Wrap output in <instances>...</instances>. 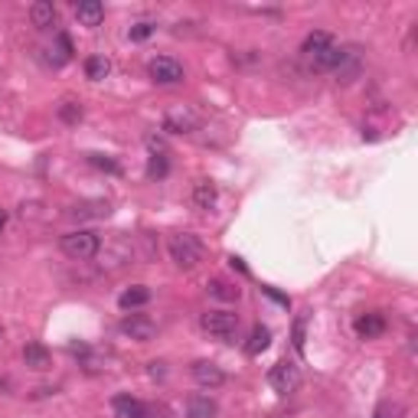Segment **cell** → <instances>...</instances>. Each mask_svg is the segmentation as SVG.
<instances>
[{"mask_svg":"<svg viewBox=\"0 0 418 418\" xmlns=\"http://www.w3.org/2000/svg\"><path fill=\"white\" fill-rule=\"evenodd\" d=\"M399 415H402L399 405H392V409H389V405H379V409H376V418H399Z\"/></svg>","mask_w":418,"mask_h":418,"instance_id":"4316f807","label":"cell"},{"mask_svg":"<svg viewBox=\"0 0 418 418\" xmlns=\"http://www.w3.org/2000/svg\"><path fill=\"white\" fill-rule=\"evenodd\" d=\"M30 24L36 26V30H49V26L56 24V7L49 4V0L33 4V7H30Z\"/></svg>","mask_w":418,"mask_h":418,"instance_id":"2e32d148","label":"cell"},{"mask_svg":"<svg viewBox=\"0 0 418 418\" xmlns=\"http://www.w3.org/2000/svg\"><path fill=\"white\" fill-rule=\"evenodd\" d=\"M157 33V24H151V20H141V24H134L131 30H128V36L134 39V43H144L148 36H154Z\"/></svg>","mask_w":418,"mask_h":418,"instance_id":"603a6c76","label":"cell"},{"mask_svg":"<svg viewBox=\"0 0 418 418\" xmlns=\"http://www.w3.org/2000/svg\"><path fill=\"white\" fill-rule=\"evenodd\" d=\"M219 200V190L213 180H196L193 183V206L196 209H213Z\"/></svg>","mask_w":418,"mask_h":418,"instance_id":"4fadbf2b","label":"cell"},{"mask_svg":"<svg viewBox=\"0 0 418 418\" xmlns=\"http://www.w3.org/2000/svg\"><path fill=\"white\" fill-rule=\"evenodd\" d=\"M88 163L92 167H98V170H108V173H121V167H118L111 157H105V154H88Z\"/></svg>","mask_w":418,"mask_h":418,"instance_id":"cb8c5ba5","label":"cell"},{"mask_svg":"<svg viewBox=\"0 0 418 418\" xmlns=\"http://www.w3.org/2000/svg\"><path fill=\"white\" fill-rule=\"evenodd\" d=\"M206 291H209L213 297H216V301H239V295H242L239 287H235V285H229V281H223V278L209 281V285H206Z\"/></svg>","mask_w":418,"mask_h":418,"instance_id":"ffe728a7","label":"cell"},{"mask_svg":"<svg viewBox=\"0 0 418 418\" xmlns=\"http://www.w3.org/2000/svg\"><path fill=\"white\" fill-rule=\"evenodd\" d=\"M108 213H111V206L105 200H86V203H78V206L69 209L72 219H105Z\"/></svg>","mask_w":418,"mask_h":418,"instance_id":"8fae6325","label":"cell"},{"mask_svg":"<svg viewBox=\"0 0 418 418\" xmlns=\"http://www.w3.org/2000/svg\"><path fill=\"white\" fill-rule=\"evenodd\" d=\"M268 386L275 389V392L287 395V392H295L297 386H301V369H297L291 360H281V363L271 366L268 372Z\"/></svg>","mask_w":418,"mask_h":418,"instance_id":"277c9868","label":"cell"},{"mask_svg":"<svg viewBox=\"0 0 418 418\" xmlns=\"http://www.w3.org/2000/svg\"><path fill=\"white\" fill-rule=\"evenodd\" d=\"M59 245H62V252H66L69 258H76V262H88V258H95L101 252V239H98V233H92V229L66 233Z\"/></svg>","mask_w":418,"mask_h":418,"instance_id":"7a4b0ae2","label":"cell"},{"mask_svg":"<svg viewBox=\"0 0 418 418\" xmlns=\"http://www.w3.org/2000/svg\"><path fill=\"white\" fill-rule=\"evenodd\" d=\"M4 225H7V213L0 209V233H4Z\"/></svg>","mask_w":418,"mask_h":418,"instance_id":"f1b7e54d","label":"cell"},{"mask_svg":"<svg viewBox=\"0 0 418 418\" xmlns=\"http://www.w3.org/2000/svg\"><path fill=\"white\" fill-rule=\"evenodd\" d=\"M216 415V402L209 395H193L186 402V418H213Z\"/></svg>","mask_w":418,"mask_h":418,"instance_id":"d6986e66","label":"cell"},{"mask_svg":"<svg viewBox=\"0 0 418 418\" xmlns=\"http://www.w3.org/2000/svg\"><path fill=\"white\" fill-rule=\"evenodd\" d=\"M59 118L66 124H76L78 118H82V108H78L76 101H66V105H59Z\"/></svg>","mask_w":418,"mask_h":418,"instance_id":"d4e9b609","label":"cell"},{"mask_svg":"<svg viewBox=\"0 0 418 418\" xmlns=\"http://www.w3.org/2000/svg\"><path fill=\"white\" fill-rule=\"evenodd\" d=\"M118 330L124 333V337H131V340L138 343H148L154 340V333H157V324L151 317H144V314H128V317L118 324Z\"/></svg>","mask_w":418,"mask_h":418,"instance_id":"8992f818","label":"cell"},{"mask_svg":"<svg viewBox=\"0 0 418 418\" xmlns=\"http://www.w3.org/2000/svg\"><path fill=\"white\" fill-rule=\"evenodd\" d=\"M167 255H170V262L177 265V268L190 271V268H196V265L203 262L206 248H203V242L196 239L193 233H177V235L167 239Z\"/></svg>","mask_w":418,"mask_h":418,"instance_id":"6da1fadb","label":"cell"},{"mask_svg":"<svg viewBox=\"0 0 418 418\" xmlns=\"http://www.w3.org/2000/svg\"><path fill=\"white\" fill-rule=\"evenodd\" d=\"M151 301V287L144 285H134L128 287V291H121V297H118V304H121L124 310H134V307H144V304Z\"/></svg>","mask_w":418,"mask_h":418,"instance_id":"e0dca14e","label":"cell"},{"mask_svg":"<svg viewBox=\"0 0 418 418\" xmlns=\"http://www.w3.org/2000/svg\"><path fill=\"white\" fill-rule=\"evenodd\" d=\"M24 363L30 366V369L43 372V369H49V366H53V357H49V350L43 347V343H26V347H24Z\"/></svg>","mask_w":418,"mask_h":418,"instance_id":"7c38bea8","label":"cell"},{"mask_svg":"<svg viewBox=\"0 0 418 418\" xmlns=\"http://www.w3.org/2000/svg\"><path fill=\"white\" fill-rule=\"evenodd\" d=\"M196 115L190 108H170L167 115H163V131H170V134H190L196 131Z\"/></svg>","mask_w":418,"mask_h":418,"instance_id":"ba28073f","label":"cell"},{"mask_svg":"<svg viewBox=\"0 0 418 418\" xmlns=\"http://www.w3.org/2000/svg\"><path fill=\"white\" fill-rule=\"evenodd\" d=\"M76 16L82 26H98L101 20H105V7H101L98 0H82L76 7Z\"/></svg>","mask_w":418,"mask_h":418,"instance_id":"9a60e30c","label":"cell"},{"mask_svg":"<svg viewBox=\"0 0 418 418\" xmlns=\"http://www.w3.org/2000/svg\"><path fill=\"white\" fill-rule=\"evenodd\" d=\"M229 262H233V268H239L242 275H248V268H245V262H242V258H235V255H233V258H229Z\"/></svg>","mask_w":418,"mask_h":418,"instance_id":"83f0119b","label":"cell"},{"mask_svg":"<svg viewBox=\"0 0 418 418\" xmlns=\"http://www.w3.org/2000/svg\"><path fill=\"white\" fill-rule=\"evenodd\" d=\"M108 72H111V62L105 59V56H88V59H86V76L92 78V82L108 78Z\"/></svg>","mask_w":418,"mask_h":418,"instance_id":"44dd1931","label":"cell"},{"mask_svg":"<svg viewBox=\"0 0 418 418\" xmlns=\"http://www.w3.org/2000/svg\"><path fill=\"white\" fill-rule=\"evenodd\" d=\"M360 69H363V59H360V49L357 46H347L343 49V59H340V66H337V82H353V78L360 76Z\"/></svg>","mask_w":418,"mask_h":418,"instance_id":"9c48e42d","label":"cell"},{"mask_svg":"<svg viewBox=\"0 0 418 418\" xmlns=\"http://www.w3.org/2000/svg\"><path fill=\"white\" fill-rule=\"evenodd\" d=\"M193 379L200 382V386H206V389H219L225 382V372L219 369L216 363H209V360H200V363H193Z\"/></svg>","mask_w":418,"mask_h":418,"instance_id":"30bf717a","label":"cell"},{"mask_svg":"<svg viewBox=\"0 0 418 418\" xmlns=\"http://www.w3.org/2000/svg\"><path fill=\"white\" fill-rule=\"evenodd\" d=\"M386 330V317L382 314H363V317L357 320V337H363V340H372V337H379V333Z\"/></svg>","mask_w":418,"mask_h":418,"instance_id":"5bb4252c","label":"cell"},{"mask_svg":"<svg viewBox=\"0 0 418 418\" xmlns=\"http://www.w3.org/2000/svg\"><path fill=\"white\" fill-rule=\"evenodd\" d=\"M268 343H271V330L268 327H262V324H255L252 327V337H248V343H245V353L248 357H258V353L268 350Z\"/></svg>","mask_w":418,"mask_h":418,"instance_id":"ac0fdd59","label":"cell"},{"mask_svg":"<svg viewBox=\"0 0 418 418\" xmlns=\"http://www.w3.org/2000/svg\"><path fill=\"white\" fill-rule=\"evenodd\" d=\"M111 409H115L118 418H157V412L151 409L148 402L134 399V395H115V399H111Z\"/></svg>","mask_w":418,"mask_h":418,"instance_id":"52a82bcc","label":"cell"},{"mask_svg":"<svg viewBox=\"0 0 418 418\" xmlns=\"http://www.w3.org/2000/svg\"><path fill=\"white\" fill-rule=\"evenodd\" d=\"M200 327L216 340H233L239 333V314H233V310H209V314L200 317Z\"/></svg>","mask_w":418,"mask_h":418,"instance_id":"3957f363","label":"cell"},{"mask_svg":"<svg viewBox=\"0 0 418 418\" xmlns=\"http://www.w3.org/2000/svg\"><path fill=\"white\" fill-rule=\"evenodd\" d=\"M167 170H170L167 154H163V151H154V154H151V160H148V177L151 180H160V177H167Z\"/></svg>","mask_w":418,"mask_h":418,"instance_id":"7402d4cb","label":"cell"},{"mask_svg":"<svg viewBox=\"0 0 418 418\" xmlns=\"http://www.w3.org/2000/svg\"><path fill=\"white\" fill-rule=\"evenodd\" d=\"M148 72H151V78H154L157 86H177V82H183V66H180L177 59H170V56H157V59H151Z\"/></svg>","mask_w":418,"mask_h":418,"instance_id":"5b68a950","label":"cell"},{"mask_svg":"<svg viewBox=\"0 0 418 418\" xmlns=\"http://www.w3.org/2000/svg\"><path fill=\"white\" fill-rule=\"evenodd\" d=\"M304 327H307V320L297 317L295 320V330H291V337H295V350L297 353H304Z\"/></svg>","mask_w":418,"mask_h":418,"instance_id":"484cf974","label":"cell"}]
</instances>
